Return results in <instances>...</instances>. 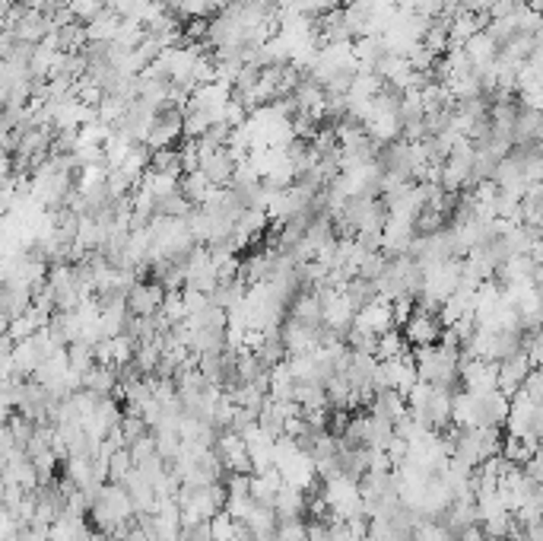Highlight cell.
<instances>
[{
  "instance_id": "cell-23",
  "label": "cell",
  "mask_w": 543,
  "mask_h": 541,
  "mask_svg": "<svg viewBox=\"0 0 543 541\" xmlns=\"http://www.w3.org/2000/svg\"><path fill=\"white\" fill-rule=\"evenodd\" d=\"M54 38H58L61 52H83L89 45V29L83 20H73L67 22V26H61V29L54 32Z\"/></svg>"
},
{
  "instance_id": "cell-3",
  "label": "cell",
  "mask_w": 543,
  "mask_h": 541,
  "mask_svg": "<svg viewBox=\"0 0 543 541\" xmlns=\"http://www.w3.org/2000/svg\"><path fill=\"white\" fill-rule=\"evenodd\" d=\"M226 484H181L178 490V504L181 516H185V526H194V522H210L217 512L226 510Z\"/></svg>"
},
{
  "instance_id": "cell-16",
  "label": "cell",
  "mask_w": 543,
  "mask_h": 541,
  "mask_svg": "<svg viewBox=\"0 0 543 541\" xmlns=\"http://www.w3.org/2000/svg\"><path fill=\"white\" fill-rule=\"evenodd\" d=\"M394 437H398L394 424H388V420H382V417H375V414L362 417V443L369 449H384V453H388Z\"/></svg>"
},
{
  "instance_id": "cell-22",
  "label": "cell",
  "mask_w": 543,
  "mask_h": 541,
  "mask_svg": "<svg viewBox=\"0 0 543 541\" xmlns=\"http://www.w3.org/2000/svg\"><path fill=\"white\" fill-rule=\"evenodd\" d=\"M213 185H210V179L203 176L201 169L197 172H188V176H181V195L191 201L194 207H201V204H207V201L213 198Z\"/></svg>"
},
{
  "instance_id": "cell-19",
  "label": "cell",
  "mask_w": 543,
  "mask_h": 541,
  "mask_svg": "<svg viewBox=\"0 0 543 541\" xmlns=\"http://www.w3.org/2000/svg\"><path fill=\"white\" fill-rule=\"evenodd\" d=\"M296 373H292L290 360H283L280 366L270 370V398L274 402H296Z\"/></svg>"
},
{
  "instance_id": "cell-12",
  "label": "cell",
  "mask_w": 543,
  "mask_h": 541,
  "mask_svg": "<svg viewBox=\"0 0 543 541\" xmlns=\"http://www.w3.org/2000/svg\"><path fill=\"white\" fill-rule=\"evenodd\" d=\"M245 443H248V453H251V465H254V475H264V471L274 469V443L276 437H270L261 424L251 427L245 433Z\"/></svg>"
},
{
  "instance_id": "cell-15",
  "label": "cell",
  "mask_w": 543,
  "mask_h": 541,
  "mask_svg": "<svg viewBox=\"0 0 543 541\" xmlns=\"http://www.w3.org/2000/svg\"><path fill=\"white\" fill-rule=\"evenodd\" d=\"M248 296V284L242 274H235V278H223L217 284V290L210 293V303L217 309H223V312H232V309H239L242 303H245Z\"/></svg>"
},
{
  "instance_id": "cell-2",
  "label": "cell",
  "mask_w": 543,
  "mask_h": 541,
  "mask_svg": "<svg viewBox=\"0 0 543 541\" xmlns=\"http://www.w3.org/2000/svg\"><path fill=\"white\" fill-rule=\"evenodd\" d=\"M451 439V459L480 469L483 462H490L493 455L502 453V439L496 433V427H455L448 433Z\"/></svg>"
},
{
  "instance_id": "cell-24",
  "label": "cell",
  "mask_w": 543,
  "mask_h": 541,
  "mask_svg": "<svg viewBox=\"0 0 543 541\" xmlns=\"http://www.w3.org/2000/svg\"><path fill=\"white\" fill-rule=\"evenodd\" d=\"M67 357H70V370L80 376H86L89 370L99 363V360H95V344L89 341H73L70 347H67Z\"/></svg>"
},
{
  "instance_id": "cell-11",
  "label": "cell",
  "mask_w": 543,
  "mask_h": 541,
  "mask_svg": "<svg viewBox=\"0 0 543 541\" xmlns=\"http://www.w3.org/2000/svg\"><path fill=\"white\" fill-rule=\"evenodd\" d=\"M162 303H166V287L160 280H137L128 293V309H131L137 319H152V315L160 312Z\"/></svg>"
},
{
  "instance_id": "cell-10",
  "label": "cell",
  "mask_w": 543,
  "mask_h": 541,
  "mask_svg": "<svg viewBox=\"0 0 543 541\" xmlns=\"http://www.w3.org/2000/svg\"><path fill=\"white\" fill-rule=\"evenodd\" d=\"M531 373H534V360H531L528 351L502 360V363H499V392H502V395H508V398L518 395V392L528 386Z\"/></svg>"
},
{
  "instance_id": "cell-21",
  "label": "cell",
  "mask_w": 543,
  "mask_h": 541,
  "mask_svg": "<svg viewBox=\"0 0 543 541\" xmlns=\"http://www.w3.org/2000/svg\"><path fill=\"white\" fill-rule=\"evenodd\" d=\"M150 172H160V176L178 179L185 176V160H181V146H166V150H152Z\"/></svg>"
},
{
  "instance_id": "cell-13",
  "label": "cell",
  "mask_w": 543,
  "mask_h": 541,
  "mask_svg": "<svg viewBox=\"0 0 543 541\" xmlns=\"http://www.w3.org/2000/svg\"><path fill=\"white\" fill-rule=\"evenodd\" d=\"M83 388L93 392L99 398H111L121 388V370L118 366H105V363H95L86 376H83Z\"/></svg>"
},
{
  "instance_id": "cell-28",
  "label": "cell",
  "mask_w": 543,
  "mask_h": 541,
  "mask_svg": "<svg viewBox=\"0 0 543 541\" xmlns=\"http://www.w3.org/2000/svg\"><path fill=\"white\" fill-rule=\"evenodd\" d=\"M524 532H528V541H543V520L534 522V526H528Z\"/></svg>"
},
{
  "instance_id": "cell-8",
  "label": "cell",
  "mask_w": 543,
  "mask_h": 541,
  "mask_svg": "<svg viewBox=\"0 0 543 541\" xmlns=\"http://www.w3.org/2000/svg\"><path fill=\"white\" fill-rule=\"evenodd\" d=\"M353 329H359V331H366V335H375V337H382V335H388V331H394L398 329V322H394V306H391V300H372L369 306H362L359 312H356V322H353Z\"/></svg>"
},
{
  "instance_id": "cell-29",
  "label": "cell",
  "mask_w": 543,
  "mask_h": 541,
  "mask_svg": "<svg viewBox=\"0 0 543 541\" xmlns=\"http://www.w3.org/2000/svg\"><path fill=\"white\" fill-rule=\"evenodd\" d=\"M362 541H382V538H375V535H366V538H362Z\"/></svg>"
},
{
  "instance_id": "cell-27",
  "label": "cell",
  "mask_w": 543,
  "mask_h": 541,
  "mask_svg": "<svg viewBox=\"0 0 543 541\" xmlns=\"http://www.w3.org/2000/svg\"><path fill=\"white\" fill-rule=\"evenodd\" d=\"M276 541H312L309 538V522L305 520H280Z\"/></svg>"
},
{
  "instance_id": "cell-1",
  "label": "cell",
  "mask_w": 543,
  "mask_h": 541,
  "mask_svg": "<svg viewBox=\"0 0 543 541\" xmlns=\"http://www.w3.org/2000/svg\"><path fill=\"white\" fill-rule=\"evenodd\" d=\"M89 520L99 526V532H109V535L137 522V510H134V500L131 494H128V487L118 481L102 484L99 497L93 500V510H89Z\"/></svg>"
},
{
  "instance_id": "cell-26",
  "label": "cell",
  "mask_w": 543,
  "mask_h": 541,
  "mask_svg": "<svg viewBox=\"0 0 543 541\" xmlns=\"http://www.w3.org/2000/svg\"><path fill=\"white\" fill-rule=\"evenodd\" d=\"M210 529H213V541H242L239 538V522L232 520L229 512H217L210 520Z\"/></svg>"
},
{
  "instance_id": "cell-6",
  "label": "cell",
  "mask_w": 543,
  "mask_h": 541,
  "mask_svg": "<svg viewBox=\"0 0 543 541\" xmlns=\"http://www.w3.org/2000/svg\"><path fill=\"white\" fill-rule=\"evenodd\" d=\"M235 169H239V156L232 146H217V150L201 146V172L210 179L213 188H229L232 179H235Z\"/></svg>"
},
{
  "instance_id": "cell-17",
  "label": "cell",
  "mask_w": 543,
  "mask_h": 541,
  "mask_svg": "<svg viewBox=\"0 0 543 541\" xmlns=\"http://www.w3.org/2000/svg\"><path fill=\"white\" fill-rule=\"evenodd\" d=\"M274 510L280 520H305V512H309V494L299 487H290V484H283L280 494H276Z\"/></svg>"
},
{
  "instance_id": "cell-14",
  "label": "cell",
  "mask_w": 543,
  "mask_h": 541,
  "mask_svg": "<svg viewBox=\"0 0 543 541\" xmlns=\"http://www.w3.org/2000/svg\"><path fill=\"white\" fill-rule=\"evenodd\" d=\"M369 414L382 417L388 424H398L400 417L410 414V404H407V395H400L394 388H384V392H375V398L369 402Z\"/></svg>"
},
{
  "instance_id": "cell-7",
  "label": "cell",
  "mask_w": 543,
  "mask_h": 541,
  "mask_svg": "<svg viewBox=\"0 0 543 541\" xmlns=\"http://www.w3.org/2000/svg\"><path fill=\"white\" fill-rule=\"evenodd\" d=\"M404 337L410 347H432V344L442 341L445 335V322L439 312H429V309L416 306V312L410 315V322L404 325Z\"/></svg>"
},
{
  "instance_id": "cell-5",
  "label": "cell",
  "mask_w": 543,
  "mask_h": 541,
  "mask_svg": "<svg viewBox=\"0 0 543 541\" xmlns=\"http://www.w3.org/2000/svg\"><path fill=\"white\" fill-rule=\"evenodd\" d=\"M178 137H185V105L178 103L160 105L156 115H152L150 134H146V146L150 150H166V146H175Z\"/></svg>"
},
{
  "instance_id": "cell-25",
  "label": "cell",
  "mask_w": 543,
  "mask_h": 541,
  "mask_svg": "<svg viewBox=\"0 0 543 541\" xmlns=\"http://www.w3.org/2000/svg\"><path fill=\"white\" fill-rule=\"evenodd\" d=\"M400 354H407V337L400 329L378 337V351H375L378 360H391V357H400Z\"/></svg>"
},
{
  "instance_id": "cell-20",
  "label": "cell",
  "mask_w": 543,
  "mask_h": 541,
  "mask_svg": "<svg viewBox=\"0 0 543 541\" xmlns=\"http://www.w3.org/2000/svg\"><path fill=\"white\" fill-rule=\"evenodd\" d=\"M283 487V478L276 469L264 471V475H251V497L254 504L261 506H276V494H280Z\"/></svg>"
},
{
  "instance_id": "cell-18",
  "label": "cell",
  "mask_w": 543,
  "mask_h": 541,
  "mask_svg": "<svg viewBox=\"0 0 543 541\" xmlns=\"http://www.w3.org/2000/svg\"><path fill=\"white\" fill-rule=\"evenodd\" d=\"M213 121H217V115H213L207 105L197 103L194 96H191L188 105H185V137H188V140H201L203 134L210 131Z\"/></svg>"
},
{
  "instance_id": "cell-9",
  "label": "cell",
  "mask_w": 543,
  "mask_h": 541,
  "mask_svg": "<svg viewBox=\"0 0 543 541\" xmlns=\"http://www.w3.org/2000/svg\"><path fill=\"white\" fill-rule=\"evenodd\" d=\"M217 453H219V459H223L229 475H251L254 471L248 443H245V437H239V433L223 430V437H219V443H217Z\"/></svg>"
},
{
  "instance_id": "cell-4",
  "label": "cell",
  "mask_w": 543,
  "mask_h": 541,
  "mask_svg": "<svg viewBox=\"0 0 543 541\" xmlns=\"http://www.w3.org/2000/svg\"><path fill=\"white\" fill-rule=\"evenodd\" d=\"M321 494H325L327 500V510H331L333 520H369V512H366V497H362V487L359 481H353V478H331V481H325V487H321Z\"/></svg>"
}]
</instances>
